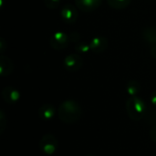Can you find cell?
<instances>
[{"instance_id":"obj_14","label":"cell","mask_w":156,"mask_h":156,"mask_svg":"<svg viewBox=\"0 0 156 156\" xmlns=\"http://www.w3.org/2000/svg\"><path fill=\"white\" fill-rule=\"evenodd\" d=\"M107 2L112 7L116 9H122L127 7L132 2V0H107Z\"/></svg>"},{"instance_id":"obj_10","label":"cell","mask_w":156,"mask_h":156,"mask_svg":"<svg viewBox=\"0 0 156 156\" xmlns=\"http://www.w3.org/2000/svg\"><path fill=\"white\" fill-rule=\"evenodd\" d=\"M55 108L52 104H49V103H46V104H43L39 110H38V116L41 120L43 121H50L52 120V118L54 117L55 115Z\"/></svg>"},{"instance_id":"obj_1","label":"cell","mask_w":156,"mask_h":156,"mask_svg":"<svg viewBox=\"0 0 156 156\" xmlns=\"http://www.w3.org/2000/svg\"><path fill=\"white\" fill-rule=\"evenodd\" d=\"M58 115L62 122L67 124H73L79 122L81 118L82 109L76 101L67 100L59 105Z\"/></svg>"},{"instance_id":"obj_7","label":"cell","mask_w":156,"mask_h":156,"mask_svg":"<svg viewBox=\"0 0 156 156\" xmlns=\"http://www.w3.org/2000/svg\"><path fill=\"white\" fill-rule=\"evenodd\" d=\"M2 98L8 104H15L20 100V92L13 87H5L2 90Z\"/></svg>"},{"instance_id":"obj_15","label":"cell","mask_w":156,"mask_h":156,"mask_svg":"<svg viewBox=\"0 0 156 156\" xmlns=\"http://www.w3.org/2000/svg\"><path fill=\"white\" fill-rule=\"evenodd\" d=\"M90 49V44L86 43V42H80L78 44L75 45V50L80 53H86Z\"/></svg>"},{"instance_id":"obj_4","label":"cell","mask_w":156,"mask_h":156,"mask_svg":"<svg viewBox=\"0 0 156 156\" xmlns=\"http://www.w3.org/2000/svg\"><path fill=\"white\" fill-rule=\"evenodd\" d=\"M69 38L70 37L63 31L56 32L50 37V46L56 50H61L69 45L70 41Z\"/></svg>"},{"instance_id":"obj_11","label":"cell","mask_w":156,"mask_h":156,"mask_svg":"<svg viewBox=\"0 0 156 156\" xmlns=\"http://www.w3.org/2000/svg\"><path fill=\"white\" fill-rule=\"evenodd\" d=\"M14 69V65L12 60L8 57L1 56L0 58V75L2 77L8 76L12 73Z\"/></svg>"},{"instance_id":"obj_8","label":"cell","mask_w":156,"mask_h":156,"mask_svg":"<svg viewBox=\"0 0 156 156\" xmlns=\"http://www.w3.org/2000/svg\"><path fill=\"white\" fill-rule=\"evenodd\" d=\"M77 7L81 11L89 13L99 8L102 3V0H75Z\"/></svg>"},{"instance_id":"obj_6","label":"cell","mask_w":156,"mask_h":156,"mask_svg":"<svg viewBox=\"0 0 156 156\" xmlns=\"http://www.w3.org/2000/svg\"><path fill=\"white\" fill-rule=\"evenodd\" d=\"M60 16H61L62 20L65 23L73 24L77 21L79 13L77 11V9L72 5L67 4L62 7L61 11H60Z\"/></svg>"},{"instance_id":"obj_12","label":"cell","mask_w":156,"mask_h":156,"mask_svg":"<svg viewBox=\"0 0 156 156\" xmlns=\"http://www.w3.org/2000/svg\"><path fill=\"white\" fill-rule=\"evenodd\" d=\"M144 38L150 44L156 45V27H147L143 32Z\"/></svg>"},{"instance_id":"obj_20","label":"cell","mask_w":156,"mask_h":156,"mask_svg":"<svg viewBox=\"0 0 156 156\" xmlns=\"http://www.w3.org/2000/svg\"><path fill=\"white\" fill-rule=\"evenodd\" d=\"M85 156H94V155H91V154H88V155H85Z\"/></svg>"},{"instance_id":"obj_2","label":"cell","mask_w":156,"mask_h":156,"mask_svg":"<svg viewBox=\"0 0 156 156\" xmlns=\"http://www.w3.org/2000/svg\"><path fill=\"white\" fill-rule=\"evenodd\" d=\"M126 111L129 117L133 121H141L146 114L147 108L145 102L139 97L133 96L127 100Z\"/></svg>"},{"instance_id":"obj_5","label":"cell","mask_w":156,"mask_h":156,"mask_svg":"<svg viewBox=\"0 0 156 156\" xmlns=\"http://www.w3.org/2000/svg\"><path fill=\"white\" fill-rule=\"evenodd\" d=\"M64 67L69 71H77L83 65L82 58L78 54H69L64 58Z\"/></svg>"},{"instance_id":"obj_3","label":"cell","mask_w":156,"mask_h":156,"mask_svg":"<svg viewBox=\"0 0 156 156\" xmlns=\"http://www.w3.org/2000/svg\"><path fill=\"white\" fill-rule=\"evenodd\" d=\"M58 142L53 134H45L39 141V148L46 155H52L58 150Z\"/></svg>"},{"instance_id":"obj_17","label":"cell","mask_w":156,"mask_h":156,"mask_svg":"<svg viewBox=\"0 0 156 156\" xmlns=\"http://www.w3.org/2000/svg\"><path fill=\"white\" fill-rule=\"evenodd\" d=\"M61 0H44V5L50 9H54L57 8L59 4H60Z\"/></svg>"},{"instance_id":"obj_9","label":"cell","mask_w":156,"mask_h":156,"mask_svg":"<svg viewBox=\"0 0 156 156\" xmlns=\"http://www.w3.org/2000/svg\"><path fill=\"white\" fill-rule=\"evenodd\" d=\"M90 50L95 53L104 52L108 48V40L105 37H95L90 41Z\"/></svg>"},{"instance_id":"obj_13","label":"cell","mask_w":156,"mask_h":156,"mask_svg":"<svg viewBox=\"0 0 156 156\" xmlns=\"http://www.w3.org/2000/svg\"><path fill=\"white\" fill-rule=\"evenodd\" d=\"M140 84L135 80H130L126 85V91L131 97L136 96L140 92Z\"/></svg>"},{"instance_id":"obj_18","label":"cell","mask_w":156,"mask_h":156,"mask_svg":"<svg viewBox=\"0 0 156 156\" xmlns=\"http://www.w3.org/2000/svg\"><path fill=\"white\" fill-rule=\"evenodd\" d=\"M150 137L153 142L156 143V125L153 126L150 130Z\"/></svg>"},{"instance_id":"obj_19","label":"cell","mask_w":156,"mask_h":156,"mask_svg":"<svg viewBox=\"0 0 156 156\" xmlns=\"http://www.w3.org/2000/svg\"><path fill=\"white\" fill-rule=\"evenodd\" d=\"M150 100H151V102L153 105L156 106V90L154 91L152 94H151V97H150Z\"/></svg>"},{"instance_id":"obj_16","label":"cell","mask_w":156,"mask_h":156,"mask_svg":"<svg viewBox=\"0 0 156 156\" xmlns=\"http://www.w3.org/2000/svg\"><path fill=\"white\" fill-rule=\"evenodd\" d=\"M6 124H7V121H6V116L5 114V112L1 110L0 111V134H2L5 128H6Z\"/></svg>"}]
</instances>
